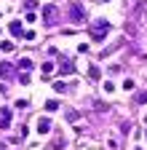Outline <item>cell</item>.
Listing matches in <instances>:
<instances>
[{
	"label": "cell",
	"mask_w": 147,
	"mask_h": 150,
	"mask_svg": "<svg viewBox=\"0 0 147 150\" xmlns=\"http://www.w3.org/2000/svg\"><path fill=\"white\" fill-rule=\"evenodd\" d=\"M107 30H110V24L104 22V19H99V22H94V27H91V38H94V40H102V38L107 35Z\"/></svg>",
	"instance_id": "6da1fadb"
},
{
	"label": "cell",
	"mask_w": 147,
	"mask_h": 150,
	"mask_svg": "<svg viewBox=\"0 0 147 150\" xmlns=\"http://www.w3.org/2000/svg\"><path fill=\"white\" fill-rule=\"evenodd\" d=\"M56 19H59V8H56V6H46V8H43V22H46V24H53Z\"/></svg>",
	"instance_id": "7a4b0ae2"
},
{
	"label": "cell",
	"mask_w": 147,
	"mask_h": 150,
	"mask_svg": "<svg viewBox=\"0 0 147 150\" xmlns=\"http://www.w3.org/2000/svg\"><path fill=\"white\" fill-rule=\"evenodd\" d=\"M70 19L75 24H80V22H86V13H83V8H80V3H72V8H70Z\"/></svg>",
	"instance_id": "3957f363"
},
{
	"label": "cell",
	"mask_w": 147,
	"mask_h": 150,
	"mask_svg": "<svg viewBox=\"0 0 147 150\" xmlns=\"http://www.w3.org/2000/svg\"><path fill=\"white\" fill-rule=\"evenodd\" d=\"M8 30H11V35H13V38H24V30H22V22H11V24H8Z\"/></svg>",
	"instance_id": "277c9868"
},
{
	"label": "cell",
	"mask_w": 147,
	"mask_h": 150,
	"mask_svg": "<svg viewBox=\"0 0 147 150\" xmlns=\"http://www.w3.org/2000/svg\"><path fill=\"white\" fill-rule=\"evenodd\" d=\"M38 131H40V134H46V131H51V118H46V115H43V118L38 121Z\"/></svg>",
	"instance_id": "5b68a950"
},
{
	"label": "cell",
	"mask_w": 147,
	"mask_h": 150,
	"mask_svg": "<svg viewBox=\"0 0 147 150\" xmlns=\"http://www.w3.org/2000/svg\"><path fill=\"white\" fill-rule=\"evenodd\" d=\"M8 123H11V110H8V107H3V110H0V126L6 129Z\"/></svg>",
	"instance_id": "8992f818"
},
{
	"label": "cell",
	"mask_w": 147,
	"mask_h": 150,
	"mask_svg": "<svg viewBox=\"0 0 147 150\" xmlns=\"http://www.w3.org/2000/svg\"><path fill=\"white\" fill-rule=\"evenodd\" d=\"M88 78H91V81H99V67H96V64L88 67Z\"/></svg>",
	"instance_id": "52a82bcc"
},
{
	"label": "cell",
	"mask_w": 147,
	"mask_h": 150,
	"mask_svg": "<svg viewBox=\"0 0 147 150\" xmlns=\"http://www.w3.org/2000/svg\"><path fill=\"white\" fill-rule=\"evenodd\" d=\"M8 72H11V64L3 62V64H0V78H8Z\"/></svg>",
	"instance_id": "ba28073f"
},
{
	"label": "cell",
	"mask_w": 147,
	"mask_h": 150,
	"mask_svg": "<svg viewBox=\"0 0 147 150\" xmlns=\"http://www.w3.org/2000/svg\"><path fill=\"white\" fill-rule=\"evenodd\" d=\"M46 110H48V112L59 110V102H56V99H48V102H46Z\"/></svg>",
	"instance_id": "9c48e42d"
},
{
	"label": "cell",
	"mask_w": 147,
	"mask_h": 150,
	"mask_svg": "<svg viewBox=\"0 0 147 150\" xmlns=\"http://www.w3.org/2000/svg\"><path fill=\"white\" fill-rule=\"evenodd\" d=\"M19 70H32V59H22L19 62Z\"/></svg>",
	"instance_id": "30bf717a"
},
{
	"label": "cell",
	"mask_w": 147,
	"mask_h": 150,
	"mask_svg": "<svg viewBox=\"0 0 147 150\" xmlns=\"http://www.w3.org/2000/svg\"><path fill=\"white\" fill-rule=\"evenodd\" d=\"M59 147H64V139H56V142L48 145V150H59Z\"/></svg>",
	"instance_id": "8fae6325"
},
{
	"label": "cell",
	"mask_w": 147,
	"mask_h": 150,
	"mask_svg": "<svg viewBox=\"0 0 147 150\" xmlns=\"http://www.w3.org/2000/svg\"><path fill=\"white\" fill-rule=\"evenodd\" d=\"M43 72H46V75H43V78L48 81V72H53V64H51V62H46V64H43Z\"/></svg>",
	"instance_id": "7c38bea8"
},
{
	"label": "cell",
	"mask_w": 147,
	"mask_h": 150,
	"mask_svg": "<svg viewBox=\"0 0 147 150\" xmlns=\"http://www.w3.org/2000/svg\"><path fill=\"white\" fill-rule=\"evenodd\" d=\"M24 40H35V30H24Z\"/></svg>",
	"instance_id": "4fadbf2b"
},
{
	"label": "cell",
	"mask_w": 147,
	"mask_h": 150,
	"mask_svg": "<svg viewBox=\"0 0 147 150\" xmlns=\"http://www.w3.org/2000/svg\"><path fill=\"white\" fill-rule=\"evenodd\" d=\"M64 88H67V86H64V83H62V81H56V83H53V91H59V94H62V91H64Z\"/></svg>",
	"instance_id": "5bb4252c"
},
{
	"label": "cell",
	"mask_w": 147,
	"mask_h": 150,
	"mask_svg": "<svg viewBox=\"0 0 147 150\" xmlns=\"http://www.w3.org/2000/svg\"><path fill=\"white\" fill-rule=\"evenodd\" d=\"M0 48H3V51H11V48H13V43H11V40H3V43H0Z\"/></svg>",
	"instance_id": "9a60e30c"
},
{
	"label": "cell",
	"mask_w": 147,
	"mask_h": 150,
	"mask_svg": "<svg viewBox=\"0 0 147 150\" xmlns=\"http://www.w3.org/2000/svg\"><path fill=\"white\" fill-rule=\"evenodd\" d=\"M136 102H147V91H142L139 97H136Z\"/></svg>",
	"instance_id": "2e32d148"
},
{
	"label": "cell",
	"mask_w": 147,
	"mask_h": 150,
	"mask_svg": "<svg viewBox=\"0 0 147 150\" xmlns=\"http://www.w3.org/2000/svg\"><path fill=\"white\" fill-rule=\"evenodd\" d=\"M144 137H147V134H144Z\"/></svg>",
	"instance_id": "e0dca14e"
}]
</instances>
